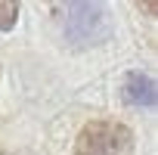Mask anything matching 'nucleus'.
<instances>
[{
	"label": "nucleus",
	"mask_w": 158,
	"mask_h": 155,
	"mask_svg": "<svg viewBox=\"0 0 158 155\" xmlns=\"http://www.w3.org/2000/svg\"><path fill=\"white\" fill-rule=\"evenodd\" d=\"M62 34L74 50L99 47L109 37V13L102 0H62Z\"/></svg>",
	"instance_id": "f257e3e1"
},
{
	"label": "nucleus",
	"mask_w": 158,
	"mask_h": 155,
	"mask_svg": "<svg viewBox=\"0 0 158 155\" xmlns=\"http://www.w3.org/2000/svg\"><path fill=\"white\" fill-rule=\"evenodd\" d=\"M71 155H133V130L115 118H96L74 136Z\"/></svg>",
	"instance_id": "f03ea898"
},
{
	"label": "nucleus",
	"mask_w": 158,
	"mask_h": 155,
	"mask_svg": "<svg viewBox=\"0 0 158 155\" xmlns=\"http://www.w3.org/2000/svg\"><path fill=\"white\" fill-rule=\"evenodd\" d=\"M121 96L124 103L130 106H139V109H152L155 106V81L146 74V71H130L121 84Z\"/></svg>",
	"instance_id": "7ed1b4c3"
},
{
	"label": "nucleus",
	"mask_w": 158,
	"mask_h": 155,
	"mask_svg": "<svg viewBox=\"0 0 158 155\" xmlns=\"http://www.w3.org/2000/svg\"><path fill=\"white\" fill-rule=\"evenodd\" d=\"M19 19V0H0V31H13Z\"/></svg>",
	"instance_id": "20e7f679"
},
{
	"label": "nucleus",
	"mask_w": 158,
	"mask_h": 155,
	"mask_svg": "<svg viewBox=\"0 0 158 155\" xmlns=\"http://www.w3.org/2000/svg\"><path fill=\"white\" fill-rule=\"evenodd\" d=\"M133 3H136L146 16H158V0H133Z\"/></svg>",
	"instance_id": "39448f33"
},
{
	"label": "nucleus",
	"mask_w": 158,
	"mask_h": 155,
	"mask_svg": "<svg viewBox=\"0 0 158 155\" xmlns=\"http://www.w3.org/2000/svg\"><path fill=\"white\" fill-rule=\"evenodd\" d=\"M0 74H3V65H0Z\"/></svg>",
	"instance_id": "423d86ee"
}]
</instances>
